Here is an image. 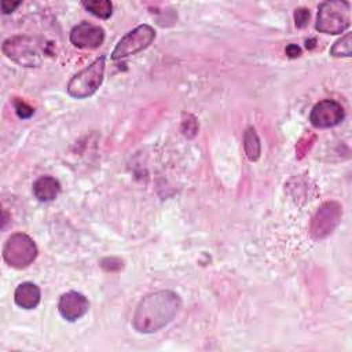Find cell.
Instances as JSON below:
<instances>
[{
  "instance_id": "5b68a950",
  "label": "cell",
  "mask_w": 352,
  "mask_h": 352,
  "mask_svg": "<svg viewBox=\"0 0 352 352\" xmlns=\"http://www.w3.org/2000/svg\"><path fill=\"white\" fill-rule=\"evenodd\" d=\"M36 257H37V246L34 241L23 232L12 234L7 239L3 248L4 261L10 267L16 270L29 267Z\"/></svg>"
},
{
  "instance_id": "7c38bea8",
  "label": "cell",
  "mask_w": 352,
  "mask_h": 352,
  "mask_svg": "<svg viewBox=\"0 0 352 352\" xmlns=\"http://www.w3.org/2000/svg\"><path fill=\"white\" fill-rule=\"evenodd\" d=\"M60 192V183L51 176H41L33 183V194L41 202L54 201Z\"/></svg>"
},
{
  "instance_id": "ffe728a7",
  "label": "cell",
  "mask_w": 352,
  "mask_h": 352,
  "mask_svg": "<svg viewBox=\"0 0 352 352\" xmlns=\"http://www.w3.org/2000/svg\"><path fill=\"white\" fill-rule=\"evenodd\" d=\"M286 55L290 58H298L301 55V48L297 44H289L286 47Z\"/></svg>"
},
{
  "instance_id": "2e32d148",
  "label": "cell",
  "mask_w": 352,
  "mask_h": 352,
  "mask_svg": "<svg viewBox=\"0 0 352 352\" xmlns=\"http://www.w3.org/2000/svg\"><path fill=\"white\" fill-rule=\"evenodd\" d=\"M14 106H15L16 116H18L19 118H29V117H32L33 113H34L33 107H30V106H29L28 103H25L23 100L16 99V100L14 102Z\"/></svg>"
},
{
  "instance_id": "6da1fadb",
  "label": "cell",
  "mask_w": 352,
  "mask_h": 352,
  "mask_svg": "<svg viewBox=\"0 0 352 352\" xmlns=\"http://www.w3.org/2000/svg\"><path fill=\"white\" fill-rule=\"evenodd\" d=\"M182 298L172 290H158L147 294L138 304L132 316L136 331L150 334L161 330L179 314Z\"/></svg>"
},
{
  "instance_id": "3957f363",
  "label": "cell",
  "mask_w": 352,
  "mask_h": 352,
  "mask_svg": "<svg viewBox=\"0 0 352 352\" xmlns=\"http://www.w3.org/2000/svg\"><path fill=\"white\" fill-rule=\"evenodd\" d=\"M1 50L7 58L25 67L38 66L44 55L41 44L30 36L8 37L4 40Z\"/></svg>"
},
{
  "instance_id": "7a4b0ae2",
  "label": "cell",
  "mask_w": 352,
  "mask_h": 352,
  "mask_svg": "<svg viewBox=\"0 0 352 352\" xmlns=\"http://www.w3.org/2000/svg\"><path fill=\"white\" fill-rule=\"evenodd\" d=\"M351 25V4L348 1H324L318 8L315 28L327 34H340Z\"/></svg>"
},
{
  "instance_id": "d6986e66",
  "label": "cell",
  "mask_w": 352,
  "mask_h": 352,
  "mask_svg": "<svg viewBox=\"0 0 352 352\" xmlns=\"http://www.w3.org/2000/svg\"><path fill=\"white\" fill-rule=\"evenodd\" d=\"M21 6V1H1V11L3 14H11L12 11H15V8Z\"/></svg>"
},
{
  "instance_id": "9c48e42d",
  "label": "cell",
  "mask_w": 352,
  "mask_h": 352,
  "mask_svg": "<svg viewBox=\"0 0 352 352\" xmlns=\"http://www.w3.org/2000/svg\"><path fill=\"white\" fill-rule=\"evenodd\" d=\"M70 43L81 50H95L103 44L104 30L99 25L87 21L76 25L70 32Z\"/></svg>"
},
{
  "instance_id": "e0dca14e",
  "label": "cell",
  "mask_w": 352,
  "mask_h": 352,
  "mask_svg": "<svg viewBox=\"0 0 352 352\" xmlns=\"http://www.w3.org/2000/svg\"><path fill=\"white\" fill-rule=\"evenodd\" d=\"M309 21V11L307 8H297L294 11V22L297 28H305Z\"/></svg>"
},
{
  "instance_id": "5bb4252c",
  "label": "cell",
  "mask_w": 352,
  "mask_h": 352,
  "mask_svg": "<svg viewBox=\"0 0 352 352\" xmlns=\"http://www.w3.org/2000/svg\"><path fill=\"white\" fill-rule=\"evenodd\" d=\"M82 7L89 11L92 15L107 19L113 14V4L109 0H88L82 1Z\"/></svg>"
},
{
  "instance_id": "4fadbf2b",
  "label": "cell",
  "mask_w": 352,
  "mask_h": 352,
  "mask_svg": "<svg viewBox=\"0 0 352 352\" xmlns=\"http://www.w3.org/2000/svg\"><path fill=\"white\" fill-rule=\"evenodd\" d=\"M243 148L245 154L250 161H257L261 154L260 139L253 126H249L243 133Z\"/></svg>"
},
{
  "instance_id": "ba28073f",
  "label": "cell",
  "mask_w": 352,
  "mask_h": 352,
  "mask_svg": "<svg viewBox=\"0 0 352 352\" xmlns=\"http://www.w3.org/2000/svg\"><path fill=\"white\" fill-rule=\"evenodd\" d=\"M345 117L342 106L333 100L324 99L314 106L309 114V121L315 128H331L338 125Z\"/></svg>"
},
{
  "instance_id": "8fae6325",
  "label": "cell",
  "mask_w": 352,
  "mask_h": 352,
  "mask_svg": "<svg viewBox=\"0 0 352 352\" xmlns=\"http://www.w3.org/2000/svg\"><path fill=\"white\" fill-rule=\"evenodd\" d=\"M41 297L40 287L33 282H23L16 286L14 293L15 304L23 309H33L38 305Z\"/></svg>"
},
{
  "instance_id": "30bf717a",
  "label": "cell",
  "mask_w": 352,
  "mask_h": 352,
  "mask_svg": "<svg viewBox=\"0 0 352 352\" xmlns=\"http://www.w3.org/2000/svg\"><path fill=\"white\" fill-rule=\"evenodd\" d=\"M89 309L88 298L78 292L63 293L58 302V311L63 319L67 322H76L82 318Z\"/></svg>"
},
{
  "instance_id": "8992f818",
  "label": "cell",
  "mask_w": 352,
  "mask_h": 352,
  "mask_svg": "<svg viewBox=\"0 0 352 352\" xmlns=\"http://www.w3.org/2000/svg\"><path fill=\"white\" fill-rule=\"evenodd\" d=\"M155 38V30L150 25H139L133 30L128 32L116 45L111 52L114 60L135 55L136 52L147 48Z\"/></svg>"
},
{
  "instance_id": "277c9868",
  "label": "cell",
  "mask_w": 352,
  "mask_h": 352,
  "mask_svg": "<svg viewBox=\"0 0 352 352\" xmlns=\"http://www.w3.org/2000/svg\"><path fill=\"white\" fill-rule=\"evenodd\" d=\"M106 56L100 55L89 66L78 72L67 84V92L76 99H84L94 95L103 82Z\"/></svg>"
},
{
  "instance_id": "52a82bcc",
  "label": "cell",
  "mask_w": 352,
  "mask_h": 352,
  "mask_svg": "<svg viewBox=\"0 0 352 352\" xmlns=\"http://www.w3.org/2000/svg\"><path fill=\"white\" fill-rule=\"evenodd\" d=\"M341 205L337 202L323 204L314 214L309 226V232L315 239H322L330 235L341 220Z\"/></svg>"
},
{
  "instance_id": "9a60e30c",
  "label": "cell",
  "mask_w": 352,
  "mask_h": 352,
  "mask_svg": "<svg viewBox=\"0 0 352 352\" xmlns=\"http://www.w3.org/2000/svg\"><path fill=\"white\" fill-rule=\"evenodd\" d=\"M330 55L336 56V58H341V56H351L352 55V34L346 33L345 36H342L341 38H338L331 50H330Z\"/></svg>"
},
{
  "instance_id": "ac0fdd59",
  "label": "cell",
  "mask_w": 352,
  "mask_h": 352,
  "mask_svg": "<svg viewBox=\"0 0 352 352\" xmlns=\"http://www.w3.org/2000/svg\"><path fill=\"white\" fill-rule=\"evenodd\" d=\"M197 128H198V125H197V121L192 116H190V121H183L182 122V131L187 138H192L197 132Z\"/></svg>"
}]
</instances>
